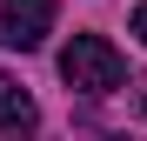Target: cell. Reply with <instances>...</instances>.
Instances as JSON below:
<instances>
[{
    "label": "cell",
    "mask_w": 147,
    "mask_h": 141,
    "mask_svg": "<svg viewBox=\"0 0 147 141\" xmlns=\"http://www.w3.org/2000/svg\"><path fill=\"white\" fill-rule=\"evenodd\" d=\"M60 81L74 94H114L127 81V61H120L114 40H100V34H74L67 54H60Z\"/></svg>",
    "instance_id": "1"
},
{
    "label": "cell",
    "mask_w": 147,
    "mask_h": 141,
    "mask_svg": "<svg viewBox=\"0 0 147 141\" xmlns=\"http://www.w3.org/2000/svg\"><path fill=\"white\" fill-rule=\"evenodd\" d=\"M54 14H60V0H0V47L34 54L54 34Z\"/></svg>",
    "instance_id": "2"
},
{
    "label": "cell",
    "mask_w": 147,
    "mask_h": 141,
    "mask_svg": "<svg viewBox=\"0 0 147 141\" xmlns=\"http://www.w3.org/2000/svg\"><path fill=\"white\" fill-rule=\"evenodd\" d=\"M134 34L147 40V0H140V7H134Z\"/></svg>",
    "instance_id": "4"
},
{
    "label": "cell",
    "mask_w": 147,
    "mask_h": 141,
    "mask_svg": "<svg viewBox=\"0 0 147 141\" xmlns=\"http://www.w3.org/2000/svg\"><path fill=\"white\" fill-rule=\"evenodd\" d=\"M40 121V108H34V94L20 87L13 74H0V134H27Z\"/></svg>",
    "instance_id": "3"
}]
</instances>
